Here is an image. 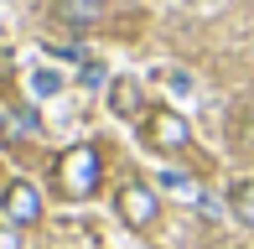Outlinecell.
<instances>
[{"mask_svg": "<svg viewBox=\"0 0 254 249\" xmlns=\"http://www.w3.org/2000/svg\"><path fill=\"white\" fill-rule=\"evenodd\" d=\"M52 182H57L63 197H73V202L94 197L99 182H104V156L94 151V145H67V151L57 156V166H52Z\"/></svg>", "mask_w": 254, "mask_h": 249, "instance_id": "obj_1", "label": "cell"}, {"mask_svg": "<svg viewBox=\"0 0 254 249\" xmlns=\"http://www.w3.org/2000/svg\"><path fill=\"white\" fill-rule=\"evenodd\" d=\"M0 249H21V234H16V223H0Z\"/></svg>", "mask_w": 254, "mask_h": 249, "instance_id": "obj_10", "label": "cell"}, {"mask_svg": "<svg viewBox=\"0 0 254 249\" xmlns=\"http://www.w3.org/2000/svg\"><path fill=\"white\" fill-rule=\"evenodd\" d=\"M114 208H120V218L130 223V229H151L161 218V197H156V187H145V182H125L120 197H114Z\"/></svg>", "mask_w": 254, "mask_h": 249, "instance_id": "obj_3", "label": "cell"}, {"mask_svg": "<svg viewBox=\"0 0 254 249\" xmlns=\"http://www.w3.org/2000/svg\"><path fill=\"white\" fill-rule=\"evenodd\" d=\"M187 140H192V124L177 115V109L171 104H161V109H151V115H145V145H151V151H187Z\"/></svg>", "mask_w": 254, "mask_h": 249, "instance_id": "obj_2", "label": "cell"}, {"mask_svg": "<svg viewBox=\"0 0 254 249\" xmlns=\"http://www.w3.org/2000/svg\"><path fill=\"white\" fill-rule=\"evenodd\" d=\"M57 10H63L73 26H94L104 16V0H57Z\"/></svg>", "mask_w": 254, "mask_h": 249, "instance_id": "obj_7", "label": "cell"}, {"mask_svg": "<svg viewBox=\"0 0 254 249\" xmlns=\"http://www.w3.org/2000/svg\"><path fill=\"white\" fill-rule=\"evenodd\" d=\"M78 78H83L88 88H99V83H104V67H99V62H83V73H78Z\"/></svg>", "mask_w": 254, "mask_h": 249, "instance_id": "obj_11", "label": "cell"}, {"mask_svg": "<svg viewBox=\"0 0 254 249\" xmlns=\"http://www.w3.org/2000/svg\"><path fill=\"white\" fill-rule=\"evenodd\" d=\"M161 187H166V192H177V197H197V182H192V177L187 172H166V177H161Z\"/></svg>", "mask_w": 254, "mask_h": 249, "instance_id": "obj_8", "label": "cell"}, {"mask_svg": "<svg viewBox=\"0 0 254 249\" xmlns=\"http://www.w3.org/2000/svg\"><path fill=\"white\" fill-rule=\"evenodd\" d=\"M0 208H5V223H16V229L42 223V192L16 177V182H5V192H0Z\"/></svg>", "mask_w": 254, "mask_h": 249, "instance_id": "obj_4", "label": "cell"}, {"mask_svg": "<svg viewBox=\"0 0 254 249\" xmlns=\"http://www.w3.org/2000/svg\"><path fill=\"white\" fill-rule=\"evenodd\" d=\"M109 115H120V120H140L145 115V99H140L135 78H114L109 83Z\"/></svg>", "mask_w": 254, "mask_h": 249, "instance_id": "obj_5", "label": "cell"}, {"mask_svg": "<svg viewBox=\"0 0 254 249\" xmlns=\"http://www.w3.org/2000/svg\"><path fill=\"white\" fill-rule=\"evenodd\" d=\"M31 88H37V94H57V88H63V78H57L52 67H42V73L31 78Z\"/></svg>", "mask_w": 254, "mask_h": 249, "instance_id": "obj_9", "label": "cell"}, {"mask_svg": "<svg viewBox=\"0 0 254 249\" xmlns=\"http://www.w3.org/2000/svg\"><path fill=\"white\" fill-rule=\"evenodd\" d=\"M228 213H234L244 229H254V182H234L228 187Z\"/></svg>", "mask_w": 254, "mask_h": 249, "instance_id": "obj_6", "label": "cell"}]
</instances>
